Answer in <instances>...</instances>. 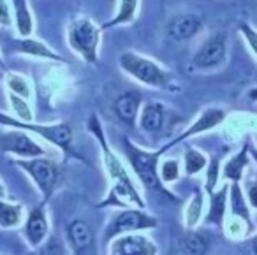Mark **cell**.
<instances>
[{"mask_svg": "<svg viewBox=\"0 0 257 255\" xmlns=\"http://www.w3.org/2000/svg\"><path fill=\"white\" fill-rule=\"evenodd\" d=\"M250 248H252L253 255H257V236H253L252 239H250Z\"/></svg>", "mask_w": 257, "mask_h": 255, "instance_id": "d590c367", "label": "cell"}, {"mask_svg": "<svg viewBox=\"0 0 257 255\" xmlns=\"http://www.w3.org/2000/svg\"><path fill=\"white\" fill-rule=\"evenodd\" d=\"M37 255H64L60 244L55 239H51L50 243H44L43 246H39V253Z\"/></svg>", "mask_w": 257, "mask_h": 255, "instance_id": "d6a6232c", "label": "cell"}, {"mask_svg": "<svg viewBox=\"0 0 257 255\" xmlns=\"http://www.w3.org/2000/svg\"><path fill=\"white\" fill-rule=\"evenodd\" d=\"M225 116H227V113H225L222 107H206L178 138H175L171 143H168V145H164L162 148H159V152L166 153L171 146L178 145V143L187 141L189 138H194V136H199V134H203V132H208V131H211V129L218 127V125L225 120Z\"/></svg>", "mask_w": 257, "mask_h": 255, "instance_id": "8fae6325", "label": "cell"}, {"mask_svg": "<svg viewBox=\"0 0 257 255\" xmlns=\"http://www.w3.org/2000/svg\"><path fill=\"white\" fill-rule=\"evenodd\" d=\"M157 227V218L148 215L147 211L141 209H121L113 216L106 230V239L120 236V234H133L141 232V230L155 229Z\"/></svg>", "mask_w": 257, "mask_h": 255, "instance_id": "52a82bcc", "label": "cell"}, {"mask_svg": "<svg viewBox=\"0 0 257 255\" xmlns=\"http://www.w3.org/2000/svg\"><path fill=\"white\" fill-rule=\"evenodd\" d=\"M4 83L9 93L20 95L27 100L32 97V83H30V79L27 76L18 74V72H6Z\"/></svg>", "mask_w": 257, "mask_h": 255, "instance_id": "603a6c76", "label": "cell"}, {"mask_svg": "<svg viewBox=\"0 0 257 255\" xmlns=\"http://www.w3.org/2000/svg\"><path fill=\"white\" fill-rule=\"evenodd\" d=\"M48 232H50V222H48V215L44 211V204L36 206L30 209L27 222L23 225V236H25L27 243L32 248H39L46 243Z\"/></svg>", "mask_w": 257, "mask_h": 255, "instance_id": "7c38bea8", "label": "cell"}, {"mask_svg": "<svg viewBox=\"0 0 257 255\" xmlns=\"http://www.w3.org/2000/svg\"><path fill=\"white\" fill-rule=\"evenodd\" d=\"M13 18L18 37H32L34 32V16L30 11L29 0H11Z\"/></svg>", "mask_w": 257, "mask_h": 255, "instance_id": "ac0fdd59", "label": "cell"}, {"mask_svg": "<svg viewBox=\"0 0 257 255\" xmlns=\"http://www.w3.org/2000/svg\"><path fill=\"white\" fill-rule=\"evenodd\" d=\"M218 159H213L210 164H208V171H206V192H215V185H217L218 180Z\"/></svg>", "mask_w": 257, "mask_h": 255, "instance_id": "4dcf8cb0", "label": "cell"}, {"mask_svg": "<svg viewBox=\"0 0 257 255\" xmlns=\"http://www.w3.org/2000/svg\"><path fill=\"white\" fill-rule=\"evenodd\" d=\"M15 164L22 167L36 183L37 190L43 194V204L50 201L55 188L60 183V169L50 159L44 157H34V159H16Z\"/></svg>", "mask_w": 257, "mask_h": 255, "instance_id": "8992f818", "label": "cell"}, {"mask_svg": "<svg viewBox=\"0 0 257 255\" xmlns=\"http://www.w3.org/2000/svg\"><path fill=\"white\" fill-rule=\"evenodd\" d=\"M138 11H140V0H118V8L114 16L102 25V30L114 29V27L131 25L136 20Z\"/></svg>", "mask_w": 257, "mask_h": 255, "instance_id": "ffe728a7", "label": "cell"}, {"mask_svg": "<svg viewBox=\"0 0 257 255\" xmlns=\"http://www.w3.org/2000/svg\"><path fill=\"white\" fill-rule=\"evenodd\" d=\"M248 99L253 100V102H257V86H253L252 90H248Z\"/></svg>", "mask_w": 257, "mask_h": 255, "instance_id": "e575fe53", "label": "cell"}, {"mask_svg": "<svg viewBox=\"0 0 257 255\" xmlns=\"http://www.w3.org/2000/svg\"><path fill=\"white\" fill-rule=\"evenodd\" d=\"M0 27H13V4L11 0H0Z\"/></svg>", "mask_w": 257, "mask_h": 255, "instance_id": "1f68e13d", "label": "cell"}, {"mask_svg": "<svg viewBox=\"0 0 257 255\" xmlns=\"http://www.w3.org/2000/svg\"><path fill=\"white\" fill-rule=\"evenodd\" d=\"M183 248L189 255H206L208 250V239L201 232H190L183 239Z\"/></svg>", "mask_w": 257, "mask_h": 255, "instance_id": "4316f807", "label": "cell"}, {"mask_svg": "<svg viewBox=\"0 0 257 255\" xmlns=\"http://www.w3.org/2000/svg\"><path fill=\"white\" fill-rule=\"evenodd\" d=\"M121 145L125 150V157H127L128 164L136 173V176L141 180V183L147 188H154V190H162V181L159 176V159L162 153L159 152H148L140 146H136L128 138L121 139Z\"/></svg>", "mask_w": 257, "mask_h": 255, "instance_id": "5b68a950", "label": "cell"}, {"mask_svg": "<svg viewBox=\"0 0 257 255\" xmlns=\"http://www.w3.org/2000/svg\"><path fill=\"white\" fill-rule=\"evenodd\" d=\"M159 176L164 183H173L180 178V162L176 159H168L159 166Z\"/></svg>", "mask_w": 257, "mask_h": 255, "instance_id": "f1b7e54d", "label": "cell"}, {"mask_svg": "<svg viewBox=\"0 0 257 255\" xmlns=\"http://www.w3.org/2000/svg\"><path fill=\"white\" fill-rule=\"evenodd\" d=\"M227 58V36L224 32H215L208 36L192 57V64L199 71L218 69Z\"/></svg>", "mask_w": 257, "mask_h": 255, "instance_id": "ba28073f", "label": "cell"}, {"mask_svg": "<svg viewBox=\"0 0 257 255\" xmlns=\"http://www.w3.org/2000/svg\"><path fill=\"white\" fill-rule=\"evenodd\" d=\"M11 50L15 51V53L27 55V57L67 64V60H65L62 55H58L55 50H51L46 43L34 39V37H16V39H13V43H11Z\"/></svg>", "mask_w": 257, "mask_h": 255, "instance_id": "5bb4252c", "label": "cell"}, {"mask_svg": "<svg viewBox=\"0 0 257 255\" xmlns=\"http://www.w3.org/2000/svg\"><path fill=\"white\" fill-rule=\"evenodd\" d=\"M238 30H239V34L243 36V39H245L246 46L250 48V51H252V53L255 55V58H257V30L253 29L250 23H239Z\"/></svg>", "mask_w": 257, "mask_h": 255, "instance_id": "f546056e", "label": "cell"}, {"mask_svg": "<svg viewBox=\"0 0 257 255\" xmlns=\"http://www.w3.org/2000/svg\"><path fill=\"white\" fill-rule=\"evenodd\" d=\"M102 39V27L88 16H78L67 27V43L71 50L86 64L99 62V48Z\"/></svg>", "mask_w": 257, "mask_h": 255, "instance_id": "3957f363", "label": "cell"}, {"mask_svg": "<svg viewBox=\"0 0 257 255\" xmlns=\"http://www.w3.org/2000/svg\"><path fill=\"white\" fill-rule=\"evenodd\" d=\"M113 111L125 125H134L141 113V95L138 92H123L113 100Z\"/></svg>", "mask_w": 257, "mask_h": 255, "instance_id": "9a60e30c", "label": "cell"}, {"mask_svg": "<svg viewBox=\"0 0 257 255\" xmlns=\"http://www.w3.org/2000/svg\"><path fill=\"white\" fill-rule=\"evenodd\" d=\"M23 220V206L18 202H9L0 199V227L13 229L18 227Z\"/></svg>", "mask_w": 257, "mask_h": 255, "instance_id": "7402d4cb", "label": "cell"}, {"mask_svg": "<svg viewBox=\"0 0 257 255\" xmlns=\"http://www.w3.org/2000/svg\"><path fill=\"white\" fill-rule=\"evenodd\" d=\"M0 125L11 129H20V131L25 132H34V134L41 136L43 139H46L50 145L57 146L58 150H62L64 153L71 152L72 146V127L71 123H65V121H58V123H34V121H22L18 118H15L13 114L2 113L0 111Z\"/></svg>", "mask_w": 257, "mask_h": 255, "instance_id": "277c9868", "label": "cell"}, {"mask_svg": "<svg viewBox=\"0 0 257 255\" xmlns=\"http://www.w3.org/2000/svg\"><path fill=\"white\" fill-rule=\"evenodd\" d=\"M246 201L253 209H257V181H252L246 187Z\"/></svg>", "mask_w": 257, "mask_h": 255, "instance_id": "836d02e7", "label": "cell"}, {"mask_svg": "<svg viewBox=\"0 0 257 255\" xmlns=\"http://www.w3.org/2000/svg\"><path fill=\"white\" fill-rule=\"evenodd\" d=\"M168 118V109L164 104L161 102H147L141 107L140 113V127L147 134H155V132L162 131Z\"/></svg>", "mask_w": 257, "mask_h": 255, "instance_id": "2e32d148", "label": "cell"}, {"mask_svg": "<svg viewBox=\"0 0 257 255\" xmlns=\"http://www.w3.org/2000/svg\"><path fill=\"white\" fill-rule=\"evenodd\" d=\"M0 67L4 69V60H2V55H0Z\"/></svg>", "mask_w": 257, "mask_h": 255, "instance_id": "f35d334b", "label": "cell"}, {"mask_svg": "<svg viewBox=\"0 0 257 255\" xmlns=\"http://www.w3.org/2000/svg\"><path fill=\"white\" fill-rule=\"evenodd\" d=\"M183 167H185V173L189 176L201 173L204 167H208V159L203 152H199L197 148H187L185 155H183Z\"/></svg>", "mask_w": 257, "mask_h": 255, "instance_id": "d4e9b609", "label": "cell"}, {"mask_svg": "<svg viewBox=\"0 0 257 255\" xmlns=\"http://www.w3.org/2000/svg\"><path fill=\"white\" fill-rule=\"evenodd\" d=\"M6 195H8V192H6L4 183H2V181H0V199H6Z\"/></svg>", "mask_w": 257, "mask_h": 255, "instance_id": "8d00e7d4", "label": "cell"}, {"mask_svg": "<svg viewBox=\"0 0 257 255\" xmlns=\"http://www.w3.org/2000/svg\"><path fill=\"white\" fill-rule=\"evenodd\" d=\"M107 255H159V248L150 237L140 232L120 234L111 239Z\"/></svg>", "mask_w": 257, "mask_h": 255, "instance_id": "30bf717a", "label": "cell"}, {"mask_svg": "<svg viewBox=\"0 0 257 255\" xmlns=\"http://www.w3.org/2000/svg\"><path fill=\"white\" fill-rule=\"evenodd\" d=\"M118 65L128 78H133L134 81L148 88L162 90L173 85V74L168 69L136 51H123L118 55Z\"/></svg>", "mask_w": 257, "mask_h": 255, "instance_id": "7a4b0ae2", "label": "cell"}, {"mask_svg": "<svg viewBox=\"0 0 257 255\" xmlns=\"http://www.w3.org/2000/svg\"><path fill=\"white\" fill-rule=\"evenodd\" d=\"M229 185H224L218 190L211 192L210 194V209H208L206 215V222L213 223V225L220 227L224 223L225 218V208H227V201H229Z\"/></svg>", "mask_w": 257, "mask_h": 255, "instance_id": "d6986e66", "label": "cell"}, {"mask_svg": "<svg viewBox=\"0 0 257 255\" xmlns=\"http://www.w3.org/2000/svg\"><path fill=\"white\" fill-rule=\"evenodd\" d=\"M88 131L93 134V138L97 139L100 146V153H102V164L106 176L109 180V194H107L106 201L102 204H121V206H138V208H145V201L141 199L138 188L134 187L133 180L128 176V173L125 171V166L121 164V160L116 157V153L109 148L107 145L106 134H104L102 123H100L99 116L92 114L88 118Z\"/></svg>", "mask_w": 257, "mask_h": 255, "instance_id": "6da1fadb", "label": "cell"}, {"mask_svg": "<svg viewBox=\"0 0 257 255\" xmlns=\"http://www.w3.org/2000/svg\"><path fill=\"white\" fill-rule=\"evenodd\" d=\"M8 100L13 109V116L22 121H34V113H32V107L29 106V100L9 92H8Z\"/></svg>", "mask_w": 257, "mask_h": 255, "instance_id": "484cf974", "label": "cell"}, {"mask_svg": "<svg viewBox=\"0 0 257 255\" xmlns=\"http://www.w3.org/2000/svg\"><path fill=\"white\" fill-rule=\"evenodd\" d=\"M0 150L20 157V159H34V157L44 155L43 146L36 143V139L29 132L20 131V129H13V131L0 134Z\"/></svg>", "mask_w": 257, "mask_h": 255, "instance_id": "9c48e42d", "label": "cell"}, {"mask_svg": "<svg viewBox=\"0 0 257 255\" xmlns=\"http://www.w3.org/2000/svg\"><path fill=\"white\" fill-rule=\"evenodd\" d=\"M229 202H231V213L238 218H241L243 222H246V225L250 227V211H248V206H246L245 201V194H243L241 187L239 183H232L229 187Z\"/></svg>", "mask_w": 257, "mask_h": 255, "instance_id": "cb8c5ba5", "label": "cell"}, {"mask_svg": "<svg viewBox=\"0 0 257 255\" xmlns=\"http://www.w3.org/2000/svg\"><path fill=\"white\" fill-rule=\"evenodd\" d=\"M248 145H245L234 157L225 162L224 166V178L231 180L232 183H239V180L243 178V173H245V167L248 164Z\"/></svg>", "mask_w": 257, "mask_h": 255, "instance_id": "44dd1931", "label": "cell"}, {"mask_svg": "<svg viewBox=\"0 0 257 255\" xmlns=\"http://www.w3.org/2000/svg\"><path fill=\"white\" fill-rule=\"evenodd\" d=\"M65 232H67L69 244H71L76 253H81V251L88 250V248L92 246L93 230H92V227L88 225V222H85V220H81V218L72 220L67 225V229H65Z\"/></svg>", "mask_w": 257, "mask_h": 255, "instance_id": "e0dca14e", "label": "cell"}, {"mask_svg": "<svg viewBox=\"0 0 257 255\" xmlns=\"http://www.w3.org/2000/svg\"><path fill=\"white\" fill-rule=\"evenodd\" d=\"M201 215H203V194H201V192H196L194 197L189 201L187 209H185L187 227H196L201 220Z\"/></svg>", "mask_w": 257, "mask_h": 255, "instance_id": "83f0119b", "label": "cell"}, {"mask_svg": "<svg viewBox=\"0 0 257 255\" xmlns=\"http://www.w3.org/2000/svg\"><path fill=\"white\" fill-rule=\"evenodd\" d=\"M250 155H252V157H253V160L257 162V150H255V148H250Z\"/></svg>", "mask_w": 257, "mask_h": 255, "instance_id": "74e56055", "label": "cell"}, {"mask_svg": "<svg viewBox=\"0 0 257 255\" xmlns=\"http://www.w3.org/2000/svg\"><path fill=\"white\" fill-rule=\"evenodd\" d=\"M203 29V20L197 15H176L166 25V32H168L169 39L175 43H183V41L192 39L199 30Z\"/></svg>", "mask_w": 257, "mask_h": 255, "instance_id": "4fadbf2b", "label": "cell"}]
</instances>
